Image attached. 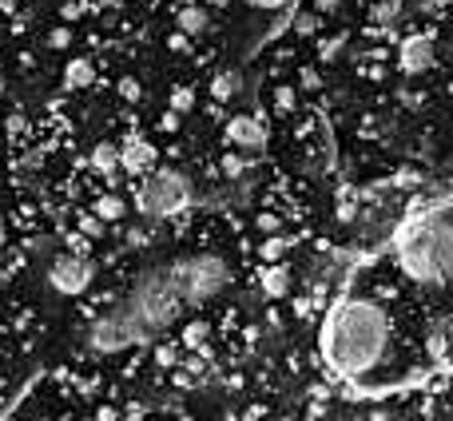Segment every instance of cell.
Wrapping results in <instances>:
<instances>
[{"instance_id":"16","label":"cell","mask_w":453,"mask_h":421,"mask_svg":"<svg viewBox=\"0 0 453 421\" xmlns=\"http://www.w3.org/2000/svg\"><path fill=\"white\" fill-rule=\"evenodd\" d=\"M203 338H207V326H203V322H191V326L183 330L180 346H188V350H196V346H203Z\"/></svg>"},{"instance_id":"22","label":"cell","mask_w":453,"mask_h":421,"mask_svg":"<svg viewBox=\"0 0 453 421\" xmlns=\"http://www.w3.org/2000/svg\"><path fill=\"white\" fill-rule=\"evenodd\" d=\"M342 0H314V12H334Z\"/></svg>"},{"instance_id":"3","label":"cell","mask_w":453,"mask_h":421,"mask_svg":"<svg viewBox=\"0 0 453 421\" xmlns=\"http://www.w3.org/2000/svg\"><path fill=\"white\" fill-rule=\"evenodd\" d=\"M449 195H434L430 203H418L394 239L398 266L422 287H441L449 274Z\"/></svg>"},{"instance_id":"11","label":"cell","mask_w":453,"mask_h":421,"mask_svg":"<svg viewBox=\"0 0 453 421\" xmlns=\"http://www.w3.org/2000/svg\"><path fill=\"white\" fill-rule=\"evenodd\" d=\"M92 80H96L92 60H72L68 68H64V84H68V88H88Z\"/></svg>"},{"instance_id":"8","label":"cell","mask_w":453,"mask_h":421,"mask_svg":"<svg viewBox=\"0 0 453 421\" xmlns=\"http://www.w3.org/2000/svg\"><path fill=\"white\" fill-rule=\"evenodd\" d=\"M398 60H402V72H410V76H422V72L434 64V36H410L406 44H402Z\"/></svg>"},{"instance_id":"4","label":"cell","mask_w":453,"mask_h":421,"mask_svg":"<svg viewBox=\"0 0 453 421\" xmlns=\"http://www.w3.org/2000/svg\"><path fill=\"white\" fill-rule=\"evenodd\" d=\"M191 199H196V188H191V180L183 172H148L140 183L135 207L148 218H172L180 210H188Z\"/></svg>"},{"instance_id":"9","label":"cell","mask_w":453,"mask_h":421,"mask_svg":"<svg viewBox=\"0 0 453 421\" xmlns=\"http://www.w3.org/2000/svg\"><path fill=\"white\" fill-rule=\"evenodd\" d=\"M119 167H124V172L148 175L151 167H156V148H151L148 140H127L124 148H119Z\"/></svg>"},{"instance_id":"2","label":"cell","mask_w":453,"mask_h":421,"mask_svg":"<svg viewBox=\"0 0 453 421\" xmlns=\"http://www.w3.org/2000/svg\"><path fill=\"white\" fill-rule=\"evenodd\" d=\"M390 350V318L370 298H346L334 306L322 330V354L342 378H362Z\"/></svg>"},{"instance_id":"13","label":"cell","mask_w":453,"mask_h":421,"mask_svg":"<svg viewBox=\"0 0 453 421\" xmlns=\"http://www.w3.org/2000/svg\"><path fill=\"white\" fill-rule=\"evenodd\" d=\"M92 167H96V172H116V167H119V148L100 143V148L92 151Z\"/></svg>"},{"instance_id":"17","label":"cell","mask_w":453,"mask_h":421,"mask_svg":"<svg viewBox=\"0 0 453 421\" xmlns=\"http://www.w3.org/2000/svg\"><path fill=\"white\" fill-rule=\"evenodd\" d=\"M191 103H196V96H191L188 88H180V92H172V111H175V116H183V111H191Z\"/></svg>"},{"instance_id":"19","label":"cell","mask_w":453,"mask_h":421,"mask_svg":"<svg viewBox=\"0 0 453 421\" xmlns=\"http://www.w3.org/2000/svg\"><path fill=\"white\" fill-rule=\"evenodd\" d=\"M274 103H279V111H295V88L282 84L279 92H274Z\"/></svg>"},{"instance_id":"21","label":"cell","mask_w":453,"mask_h":421,"mask_svg":"<svg viewBox=\"0 0 453 421\" xmlns=\"http://www.w3.org/2000/svg\"><path fill=\"white\" fill-rule=\"evenodd\" d=\"M250 8H263V12H274V8H287L290 0H247Z\"/></svg>"},{"instance_id":"1","label":"cell","mask_w":453,"mask_h":421,"mask_svg":"<svg viewBox=\"0 0 453 421\" xmlns=\"http://www.w3.org/2000/svg\"><path fill=\"white\" fill-rule=\"evenodd\" d=\"M188 306V282H183V263H159L148 274H140V282L132 287V295L92 330V350H124V346H140L159 338L180 310Z\"/></svg>"},{"instance_id":"15","label":"cell","mask_w":453,"mask_h":421,"mask_svg":"<svg viewBox=\"0 0 453 421\" xmlns=\"http://www.w3.org/2000/svg\"><path fill=\"white\" fill-rule=\"evenodd\" d=\"M211 92H215V100H231V96L239 92V76H234V72H219L215 84H211Z\"/></svg>"},{"instance_id":"12","label":"cell","mask_w":453,"mask_h":421,"mask_svg":"<svg viewBox=\"0 0 453 421\" xmlns=\"http://www.w3.org/2000/svg\"><path fill=\"white\" fill-rule=\"evenodd\" d=\"M96 215L104 218V223H116V218H124L127 215V203L119 195H104L100 203H96Z\"/></svg>"},{"instance_id":"18","label":"cell","mask_w":453,"mask_h":421,"mask_svg":"<svg viewBox=\"0 0 453 421\" xmlns=\"http://www.w3.org/2000/svg\"><path fill=\"white\" fill-rule=\"evenodd\" d=\"M314 28H319V12H303V16L295 20V32H298V36H311Z\"/></svg>"},{"instance_id":"7","label":"cell","mask_w":453,"mask_h":421,"mask_svg":"<svg viewBox=\"0 0 453 421\" xmlns=\"http://www.w3.org/2000/svg\"><path fill=\"white\" fill-rule=\"evenodd\" d=\"M226 140L242 151H263L266 143V124L258 116H231L226 119Z\"/></svg>"},{"instance_id":"20","label":"cell","mask_w":453,"mask_h":421,"mask_svg":"<svg viewBox=\"0 0 453 421\" xmlns=\"http://www.w3.org/2000/svg\"><path fill=\"white\" fill-rule=\"evenodd\" d=\"M282 250H287V239H266L263 242V258H266V263H274Z\"/></svg>"},{"instance_id":"14","label":"cell","mask_w":453,"mask_h":421,"mask_svg":"<svg viewBox=\"0 0 453 421\" xmlns=\"http://www.w3.org/2000/svg\"><path fill=\"white\" fill-rule=\"evenodd\" d=\"M180 28L188 32V36H199V32L207 28V12H203V8H183V12H180Z\"/></svg>"},{"instance_id":"5","label":"cell","mask_w":453,"mask_h":421,"mask_svg":"<svg viewBox=\"0 0 453 421\" xmlns=\"http://www.w3.org/2000/svg\"><path fill=\"white\" fill-rule=\"evenodd\" d=\"M183 263V282H188V302H207L231 282V266L219 255H191Z\"/></svg>"},{"instance_id":"6","label":"cell","mask_w":453,"mask_h":421,"mask_svg":"<svg viewBox=\"0 0 453 421\" xmlns=\"http://www.w3.org/2000/svg\"><path fill=\"white\" fill-rule=\"evenodd\" d=\"M48 274H52V287L60 290V295H72V298L84 295L88 282H92V266H88L80 255H60Z\"/></svg>"},{"instance_id":"10","label":"cell","mask_w":453,"mask_h":421,"mask_svg":"<svg viewBox=\"0 0 453 421\" xmlns=\"http://www.w3.org/2000/svg\"><path fill=\"white\" fill-rule=\"evenodd\" d=\"M263 295L266 298H282L290 290V274H287V266H263Z\"/></svg>"}]
</instances>
